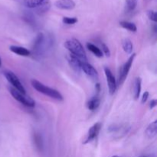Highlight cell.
Returning <instances> with one entry per match:
<instances>
[{"label":"cell","instance_id":"cell-1","mask_svg":"<svg viewBox=\"0 0 157 157\" xmlns=\"http://www.w3.org/2000/svg\"><path fill=\"white\" fill-rule=\"evenodd\" d=\"M64 46L71 52V55L78 58L83 62H87V58L81 43L76 38H70L64 42Z\"/></svg>","mask_w":157,"mask_h":157},{"label":"cell","instance_id":"cell-2","mask_svg":"<svg viewBox=\"0 0 157 157\" xmlns=\"http://www.w3.org/2000/svg\"><path fill=\"white\" fill-rule=\"evenodd\" d=\"M31 84H32V86L33 87L34 89H35L39 93L43 94L45 96L49 97L52 99L57 100V101H63V99H64L61 94L58 90L48 87V86L44 85V84L37 81V80H32Z\"/></svg>","mask_w":157,"mask_h":157},{"label":"cell","instance_id":"cell-3","mask_svg":"<svg viewBox=\"0 0 157 157\" xmlns=\"http://www.w3.org/2000/svg\"><path fill=\"white\" fill-rule=\"evenodd\" d=\"M28 9H35L38 13H44L51 8L50 0H16Z\"/></svg>","mask_w":157,"mask_h":157},{"label":"cell","instance_id":"cell-4","mask_svg":"<svg viewBox=\"0 0 157 157\" xmlns=\"http://www.w3.org/2000/svg\"><path fill=\"white\" fill-rule=\"evenodd\" d=\"M9 92L14 98V99L16 100L17 101H18L20 104H23L24 106H26L28 107H34L35 106V101L32 98L21 93L20 91L17 90L16 89L13 88V87H10Z\"/></svg>","mask_w":157,"mask_h":157},{"label":"cell","instance_id":"cell-5","mask_svg":"<svg viewBox=\"0 0 157 157\" xmlns=\"http://www.w3.org/2000/svg\"><path fill=\"white\" fill-rule=\"evenodd\" d=\"M5 77L7 79V81L13 86V88L16 89L17 90L20 91L21 93L26 94V90L25 88L24 87V86L22 85V84L21 83V81H19L18 77L15 75L12 71H5L4 73Z\"/></svg>","mask_w":157,"mask_h":157},{"label":"cell","instance_id":"cell-6","mask_svg":"<svg viewBox=\"0 0 157 157\" xmlns=\"http://www.w3.org/2000/svg\"><path fill=\"white\" fill-rule=\"evenodd\" d=\"M135 57H136V54L133 53V55L128 58V60H127V62L124 64V65L123 66L122 69H121V74H120L119 81H118V84H119L120 85L124 84V82L125 81L126 78H127V75H128L129 74V71H130V68H131L133 61H134Z\"/></svg>","mask_w":157,"mask_h":157},{"label":"cell","instance_id":"cell-7","mask_svg":"<svg viewBox=\"0 0 157 157\" xmlns=\"http://www.w3.org/2000/svg\"><path fill=\"white\" fill-rule=\"evenodd\" d=\"M104 73H105L106 78H107L109 93H110V95L114 94L115 91H116L117 90V85L115 77L113 76V73H112V71H110V69L107 67H104Z\"/></svg>","mask_w":157,"mask_h":157},{"label":"cell","instance_id":"cell-8","mask_svg":"<svg viewBox=\"0 0 157 157\" xmlns=\"http://www.w3.org/2000/svg\"><path fill=\"white\" fill-rule=\"evenodd\" d=\"M101 128V123H97V124H94L88 130V133H87V138H86L85 141L84 142V144H88V143L93 141L95 138L98 136V133H99L100 130Z\"/></svg>","mask_w":157,"mask_h":157},{"label":"cell","instance_id":"cell-9","mask_svg":"<svg viewBox=\"0 0 157 157\" xmlns=\"http://www.w3.org/2000/svg\"><path fill=\"white\" fill-rule=\"evenodd\" d=\"M81 71L85 73L89 78H90L93 80H97L98 78V71L91 65L88 64L87 62H83L81 64Z\"/></svg>","mask_w":157,"mask_h":157},{"label":"cell","instance_id":"cell-10","mask_svg":"<svg viewBox=\"0 0 157 157\" xmlns=\"http://www.w3.org/2000/svg\"><path fill=\"white\" fill-rule=\"evenodd\" d=\"M55 7L63 10H71L75 7L74 0H58L55 2Z\"/></svg>","mask_w":157,"mask_h":157},{"label":"cell","instance_id":"cell-11","mask_svg":"<svg viewBox=\"0 0 157 157\" xmlns=\"http://www.w3.org/2000/svg\"><path fill=\"white\" fill-rule=\"evenodd\" d=\"M67 61H68V63L71 67V68L75 71H81V64H82L83 61H81V60L78 59V58H76V57L72 55H69L68 58H67Z\"/></svg>","mask_w":157,"mask_h":157},{"label":"cell","instance_id":"cell-12","mask_svg":"<svg viewBox=\"0 0 157 157\" xmlns=\"http://www.w3.org/2000/svg\"><path fill=\"white\" fill-rule=\"evenodd\" d=\"M9 50L13 53L16 54V55H19V56L22 57H29L31 55V52L29 49L25 48L24 47H21V46H16V45H11L9 47Z\"/></svg>","mask_w":157,"mask_h":157},{"label":"cell","instance_id":"cell-13","mask_svg":"<svg viewBox=\"0 0 157 157\" xmlns=\"http://www.w3.org/2000/svg\"><path fill=\"white\" fill-rule=\"evenodd\" d=\"M157 133V121H154L147 127L146 130V135L149 138L154 137Z\"/></svg>","mask_w":157,"mask_h":157},{"label":"cell","instance_id":"cell-14","mask_svg":"<svg viewBox=\"0 0 157 157\" xmlns=\"http://www.w3.org/2000/svg\"><path fill=\"white\" fill-rule=\"evenodd\" d=\"M141 84H142V80L140 78H136L134 81V85H133V94L134 98L137 100L139 98L140 94L141 91Z\"/></svg>","mask_w":157,"mask_h":157},{"label":"cell","instance_id":"cell-15","mask_svg":"<svg viewBox=\"0 0 157 157\" xmlns=\"http://www.w3.org/2000/svg\"><path fill=\"white\" fill-rule=\"evenodd\" d=\"M101 104V100L98 97H94L87 102V108L90 110H94L98 108Z\"/></svg>","mask_w":157,"mask_h":157},{"label":"cell","instance_id":"cell-16","mask_svg":"<svg viewBox=\"0 0 157 157\" xmlns=\"http://www.w3.org/2000/svg\"><path fill=\"white\" fill-rule=\"evenodd\" d=\"M87 48H88L89 51H90V52H91L95 56L98 57V58H101V57H103V55H104V54L101 52V49L98 47H97L96 45H94V44H92V43H87Z\"/></svg>","mask_w":157,"mask_h":157},{"label":"cell","instance_id":"cell-17","mask_svg":"<svg viewBox=\"0 0 157 157\" xmlns=\"http://www.w3.org/2000/svg\"><path fill=\"white\" fill-rule=\"evenodd\" d=\"M120 25L122 26L124 29H127V30L130 31L132 32H136L137 31V27L136 25L133 22H130L128 21H122L120 22Z\"/></svg>","mask_w":157,"mask_h":157},{"label":"cell","instance_id":"cell-18","mask_svg":"<svg viewBox=\"0 0 157 157\" xmlns=\"http://www.w3.org/2000/svg\"><path fill=\"white\" fill-rule=\"evenodd\" d=\"M122 47L124 48V52L127 54H131L133 52V46L132 44V41H130L129 38H125L124 41H122Z\"/></svg>","mask_w":157,"mask_h":157},{"label":"cell","instance_id":"cell-19","mask_svg":"<svg viewBox=\"0 0 157 157\" xmlns=\"http://www.w3.org/2000/svg\"><path fill=\"white\" fill-rule=\"evenodd\" d=\"M125 2L127 11L131 12V11L134 10L137 6L138 0H125Z\"/></svg>","mask_w":157,"mask_h":157},{"label":"cell","instance_id":"cell-20","mask_svg":"<svg viewBox=\"0 0 157 157\" xmlns=\"http://www.w3.org/2000/svg\"><path fill=\"white\" fill-rule=\"evenodd\" d=\"M62 21L66 25H74L78 22V18L75 17H64Z\"/></svg>","mask_w":157,"mask_h":157},{"label":"cell","instance_id":"cell-21","mask_svg":"<svg viewBox=\"0 0 157 157\" xmlns=\"http://www.w3.org/2000/svg\"><path fill=\"white\" fill-rule=\"evenodd\" d=\"M147 16L150 18L151 21H154V22H156L157 21V15L156 12L153 10H149L147 12Z\"/></svg>","mask_w":157,"mask_h":157},{"label":"cell","instance_id":"cell-22","mask_svg":"<svg viewBox=\"0 0 157 157\" xmlns=\"http://www.w3.org/2000/svg\"><path fill=\"white\" fill-rule=\"evenodd\" d=\"M101 46H102V51H101V52H103V54H104V55H105L107 57H110V49H109L108 46L106 45L105 44H101Z\"/></svg>","mask_w":157,"mask_h":157},{"label":"cell","instance_id":"cell-23","mask_svg":"<svg viewBox=\"0 0 157 157\" xmlns=\"http://www.w3.org/2000/svg\"><path fill=\"white\" fill-rule=\"evenodd\" d=\"M148 98H149V92L145 91V93L143 94V98H142V100H141V103H142V104H144V103L147 102Z\"/></svg>","mask_w":157,"mask_h":157},{"label":"cell","instance_id":"cell-24","mask_svg":"<svg viewBox=\"0 0 157 157\" xmlns=\"http://www.w3.org/2000/svg\"><path fill=\"white\" fill-rule=\"evenodd\" d=\"M157 105V101L156 99H153L151 100L150 104V109H153Z\"/></svg>","mask_w":157,"mask_h":157},{"label":"cell","instance_id":"cell-25","mask_svg":"<svg viewBox=\"0 0 157 157\" xmlns=\"http://www.w3.org/2000/svg\"><path fill=\"white\" fill-rule=\"evenodd\" d=\"M2 65V60H1V58H0V67H1Z\"/></svg>","mask_w":157,"mask_h":157},{"label":"cell","instance_id":"cell-26","mask_svg":"<svg viewBox=\"0 0 157 157\" xmlns=\"http://www.w3.org/2000/svg\"><path fill=\"white\" fill-rule=\"evenodd\" d=\"M110 157H121V156H110Z\"/></svg>","mask_w":157,"mask_h":157},{"label":"cell","instance_id":"cell-27","mask_svg":"<svg viewBox=\"0 0 157 157\" xmlns=\"http://www.w3.org/2000/svg\"><path fill=\"white\" fill-rule=\"evenodd\" d=\"M139 157H149V156H139Z\"/></svg>","mask_w":157,"mask_h":157}]
</instances>
